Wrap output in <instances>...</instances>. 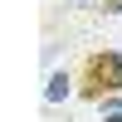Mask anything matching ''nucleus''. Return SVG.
Listing matches in <instances>:
<instances>
[{"label": "nucleus", "mask_w": 122, "mask_h": 122, "mask_svg": "<svg viewBox=\"0 0 122 122\" xmlns=\"http://www.w3.org/2000/svg\"><path fill=\"white\" fill-rule=\"evenodd\" d=\"M122 88V54L112 49H98V54L83 59V98H103Z\"/></svg>", "instance_id": "1"}, {"label": "nucleus", "mask_w": 122, "mask_h": 122, "mask_svg": "<svg viewBox=\"0 0 122 122\" xmlns=\"http://www.w3.org/2000/svg\"><path fill=\"white\" fill-rule=\"evenodd\" d=\"M68 93H73V78H68V73H54V78H49V103H59V98H68Z\"/></svg>", "instance_id": "2"}, {"label": "nucleus", "mask_w": 122, "mask_h": 122, "mask_svg": "<svg viewBox=\"0 0 122 122\" xmlns=\"http://www.w3.org/2000/svg\"><path fill=\"white\" fill-rule=\"evenodd\" d=\"M103 10L107 15H122V0H103Z\"/></svg>", "instance_id": "3"}, {"label": "nucleus", "mask_w": 122, "mask_h": 122, "mask_svg": "<svg viewBox=\"0 0 122 122\" xmlns=\"http://www.w3.org/2000/svg\"><path fill=\"white\" fill-rule=\"evenodd\" d=\"M107 122H122V103H112V107H107Z\"/></svg>", "instance_id": "4"}]
</instances>
